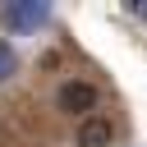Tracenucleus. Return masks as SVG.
Segmentation results:
<instances>
[{"label":"nucleus","mask_w":147,"mask_h":147,"mask_svg":"<svg viewBox=\"0 0 147 147\" xmlns=\"http://www.w3.org/2000/svg\"><path fill=\"white\" fill-rule=\"evenodd\" d=\"M55 106H60L64 115H87V110L96 106V87H92V83H83V78H69V83H60Z\"/></svg>","instance_id":"obj_1"},{"label":"nucleus","mask_w":147,"mask_h":147,"mask_svg":"<svg viewBox=\"0 0 147 147\" xmlns=\"http://www.w3.org/2000/svg\"><path fill=\"white\" fill-rule=\"evenodd\" d=\"M110 138H115V129L106 115H87L78 124V147H110Z\"/></svg>","instance_id":"obj_2"},{"label":"nucleus","mask_w":147,"mask_h":147,"mask_svg":"<svg viewBox=\"0 0 147 147\" xmlns=\"http://www.w3.org/2000/svg\"><path fill=\"white\" fill-rule=\"evenodd\" d=\"M14 74V51H9V41H0V78H9Z\"/></svg>","instance_id":"obj_3"}]
</instances>
